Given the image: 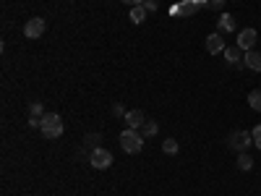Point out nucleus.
<instances>
[{"label":"nucleus","instance_id":"obj_1","mask_svg":"<svg viewBox=\"0 0 261 196\" xmlns=\"http://www.w3.org/2000/svg\"><path fill=\"white\" fill-rule=\"evenodd\" d=\"M63 131H65V126H63V118L58 113H45L39 118V134L45 139H60Z\"/></svg>","mask_w":261,"mask_h":196},{"label":"nucleus","instance_id":"obj_2","mask_svg":"<svg viewBox=\"0 0 261 196\" xmlns=\"http://www.w3.org/2000/svg\"><path fill=\"white\" fill-rule=\"evenodd\" d=\"M144 146V134H139V131L134 128H125L120 134V149L128 152V155H136V152H141Z\"/></svg>","mask_w":261,"mask_h":196},{"label":"nucleus","instance_id":"obj_3","mask_svg":"<svg viewBox=\"0 0 261 196\" xmlns=\"http://www.w3.org/2000/svg\"><path fill=\"white\" fill-rule=\"evenodd\" d=\"M253 144V136H251V131H243V128H235L232 134L227 136V146L232 149V152H248V146Z\"/></svg>","mask_w":261,"mask_h":196},{"label":"nucleus","instance_id":"obj_4","mask_svg":"<svg viewBox=\"0 0 261 196\" xmlns=\"http://www.w3.org/2000/svg\"><path fill=\"white\" fill-rule=\"evenodd\" d=\"M89 165L94 167V170H107L113 165V152L110 149H102V146H97L92 155H89Z\"/></svg>","mask_w":261,"mask_h":196},{"label":"nucleus","instance_id":"obj_5","mask_svg":"<svg viewBox=\"0 0 261 196\" xmlns=\"http://www.w3.org/2000/svg\"><path fill=\"white\" fill-rule=\"evenodd\" d=\"M199 8H204V0H183V3L172 6V11H170V13H172V16H178V18H180V16L186 18V16H193Z\"/></svg>","mask_w":261,"mask_h":196},{"label":"nucleus","instance_id":"obj_6","mask_svg":"<svg viewBox=\"0 0 261 196\" xmlns=\"http://www.w3.org/2000/svg\"><path fill=\"white\" fill-rule=\"evenodd\" d=\"M45 29H47L45 18L34 16V18H29L27 24H24V37H29V39H39L42 34H45Z\"/></svg>","mask_w":261,"mask_h":196},{"label":"nucleus","instance_id":"obj_7","mask_svg":"<svg viewBox=\"0 0 261 196\" xmlns=\"http://www.w3.org/2000/svg\"><path fill=\"white\" fill-rule=\"evenodd\" d=\"M256 39H258V32L253 27H248V29H243L241 34H238V47H241L243 53H248V50H253Z\"/></svg>","mask_w":261,"mask_h":196},{"label":"nucleus","instance_id":"obj_8","mask_svg":"<svg viewBox=\"0 0 261 196\" xmlns=\"http://www.w3.org/2000/svg\"><path fill=\"white\" fill-rule=\"evenodd\" d=\"M206 53L209 55H217V53H225V37L220 32H214L206 37Z\"/></svg>","mask_w":261,"mask_h":196},{"label":"nucleus","instance_id":"obj_9","mask_svg":"<svg viewBox=\"0 0 261 196\" xmlns=\"http://www.w3.org/2000/svg\"><path fill=\"white\" fill-rule=\"evenodd\" d=\"M144 123H146V118H144L141 110H128V113H125V128L139 131V128H144Z\"/></svg>","mask_w":261,"mask_h":196},{"label":"nucleus","instance_id":"obj_10","mask_svg":"<svg viewBox=\"0 0 261 196\" xmlns=\"http://www.w3.org/2000/svg\"><path fill=\"white\" fill-rule=\"evenodd\" d=\"M243 68H248V71H261V53L258 50H248L246 55H243Z\"/></svg>","mask_w":261,"mask_h":196},{"label":"nucleus","instance_id":"obj_11","mask_svg":"<svg viewBox=\"0 0 261 196\" xmlns=\"http://www.w3.org/2000/svg\"><path fill=\"white\" fill-rule=\"evenodd\" d=\"M243 55H246V53L238 47V45H235V47H225V60H227L230 65H235V68H243Z\"/></svg>","mask_w":261,"mask_h":196},{"label":"nucleus","instance_id":"obj_12","mask_svg":"<svg viewBox=\"0 0 261 196\" xmlns=\"http://www.w3.org/2000/svg\"><path fill=\"white\" fill-rule=\"evenodd\" d=\"M217 29H220V34H230V32H235V16L222 13L220 18H217Z\"/></svg>","mask_w":261,"mask_h":196},{"label":"nucleus","instance_id":"obj_13","mask_svg":"<svg viewBox=\"0 0 261 196\" xmlns=\"http://www.w3.org/2000/svg\"><path fill=\"white\" fill-rule=\"evenodd\" d=\"M99 141H102V136H99V134H86V139H84V149L79 152V155H86V152L92 155V152L99 146Z\"/></svg>","mask_w":261,"mask_h":196},{"label":"nucleus","instance_id":"obj_14","mask_svg":"<svg viewBox=\"0 0 261 196\" xmlns=\"http://www.w3.org/2000/svg\"><path fill=\"white\" fill-rule=\"evenodd\" d=\"M146 8L144 6H134V8H130V21H134V24H144V21H146Z\"/></svg>","mask_w":261,"mask_h":196},{"label":"nucleus","instance_id":"obj_15","mask_svg":"<svg viewBox=\"0 0 261 196\" xmlns=\"http://www.w3.org/2000/svg\"><path fill=\"white\" fill-rule=\"evenodd\" d=\"M253 167V157H248V152L238 155V170H251Z\"/></svg>","mask_w":261,"mask_h":196},{"label":"nucleus","instance_id":"obj_16","mask_svg":"<svg viewBox=\"0 0 261 196\" xmlns=\"http://www.w3.org/2000/svg\"><path fill=\"white\" fill-rule=\"evenodd\" d=\"M248 105H251V110L261 113V89H253V92L248 94Z\"/></svg>","mask_w":261,"mask_h":196},{"label":"nucleus","instance_id":"obj_17","mask_svg":"<svg viewBox=\"0 0 261 196\" xmlns=\"http://www.w3.org/2000/svg\"><path fill=\"white\" fill-rule=\"evenodd\" d=\"M162 152L165 155H178V141L175 139H165L162 141Z\"/></svg>","mask_w":261,"mask_h":196},{"label":"nucleus","instance_id":"obj_18","mask_svg":"<svg viewBox=\"0 0 261 196\" xmlns=\"http://www.w3.org/2000/svg\"><path fill=\"white\" fill-rule=\"evenodd\" d=\"M29 113H32V118H42V115H45V105H42V102H32Z\"/></svg>","mask_w":261,"mask_h":196},{"label":"nucleus","instance_id":"obj_19","mask_svg":"<svg viewBox=\"0 0 261 196\" xmlns=\"http://www.w3.org/2000/svg\"><path fill=\"white\" fill-rule=\"evenodd\" d=\"M157 134V123L154 120H146L144 123V136H154Z\"/></svg>","mask_w":261,"mask_h":196},{"label":"nucleus","instance_id":"obj_20","mask_svg":"<svg viewBox=\"0 0 261 196\" xmlns=\"http://www.w3.org/2000/svg\"><path fill=\"white\" fill-rule=\"evenodd\" d=\"M225 6V0H204V8H212V11H220Z\"/></svg>","mask_w":261,"mask_h":196},{"label":"nucleus","instance_id":"obj_21","mask_svg":"<svg viewBox=\"0 0 261 196\" xmlns=\"http://www.w3.org/2000/svg\"><path fill=\"white\" fill-rule=\"evenodd\" d=\"M251 136H253V144L261 149V126H256V128L251 131Z\"/></svg>","mask_w":261,"mask_h":196},{"label":"nucleus","instance_id":"obj_22","mask_svg":"<svg viewBox=\"0 0 261 196\" xmlns=\"http://www.w3.org/2000/svg\"><path fill=\"white\" fill-rule=\"evenodd\" d=\"M113 113H115L118 118H125V113H128V110H125V107H123L120 102H115V105H113Z\"/></svg>","mask_w":261,"mask_h":196},{"label":"nucleus","instance_id":"obj_23","mask_svg":"<svg viewBox=\"0 0 261 196\" xmlns=\"http://www.w3.org/2000/svg\"><path fill=\"white\" fill-rule=\"evenodd\" d=\"M144 8L146 11H157L160 8V0H144Z\"/></svg>","mask_w":261,"mask_h":196},{"label":"nucleus","instance_id":"obj_24","mask_svg":"<svg viewBox=\"0 0 261 196\" xmlns=\"http://www.w3.org/2000/svg\"><path fill=\"white\" fill-rule=\"evenodd\" d=\"M120 3H125V6H144V0H120Z\"/></svg>","mask_w":261,"mask_h":196},{"label":"nucleus","instance_id":"obj_25","mask_svg":"<svg viewBox=\"0 0 261 196\" xmlns=\"http://www.w3.org/2000/svg\"><path fill=\"white\" fill-rule=\"evenodd\" d=\"M29 126L32 128H39V118H29Z\"/></svg>","mask_w":261,"mask_h":196}]
</instances>
